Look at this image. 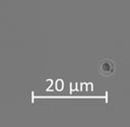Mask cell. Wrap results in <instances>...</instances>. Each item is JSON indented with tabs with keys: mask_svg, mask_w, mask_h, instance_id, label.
<instances>
[{
	"mask_svg": "<svg viewBox=\"0 0 130 127\" xmlns=\"http://www.w3.org/2000/svg\"><path fill=\"white\" fill-rule=\"evenodd\" d=\"M114 63L112 60L110 59H104L101 61L99 69H100V73L104 76H108L110 74H112L114 72Z\"/></svg>",
	"mask_w": 130,
	"mask_h": 127,
	"instance_id": "1",
	"label": "cell"
}]
</instances>
